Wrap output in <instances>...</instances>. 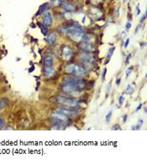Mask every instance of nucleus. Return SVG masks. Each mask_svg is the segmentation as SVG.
<instances>
[{
  "label": "nucleus",
  "mask_w": 147,
  "mask_h": 164,
  "mask_svg": "<svg viewBox=\"0 0 147 164\" xmlns=\"http://www.w3.org/2000/svg\"><path fill=\"white\" fill-rule=\"evenodd\" d=\"M9 104V100L7 99H0V110L4 109Z\"/></svg>",
  "instance_id": "a211bd4d"
},
{
  "label": "nucleus",
  "mask_w": 147,
  "mask_h": 164,
  "mask_svg": "<svg viewBox=\"0 0 147 164\" xmlns=\"http://www.w3.org/2000/svg\"><path fill=\"white\" fill-rule=\"evenodd\" d=\"M78 57H79V59L82 61V62L84 63L86 66L91 65L93 62V61H94L92 55L90 52H85V51L84 52H81L78 55Z\"/></svg>",
  "instance_id": "423d86ee"
},
{
  "label": "nucleus",
  "mask_w": 147,
  "mask_h": 164,
  "mask_svg": "<svg viewBox=\"0 0 147 164\" xmlns=\"http://www.w3.org/2000/svg\"><path fill=\"white\" fill-rule=\"evenodd\" d=\"M141 107H142V105H139V106H138V108L136 109V111H138V110H140Z\"/></svg>",
  "instance_id": "58836bf2"
},
{
  "label": "nucleus",
  "mask_w": 147,
  "mask_h": 164,
  "mask_svg": "<svg viewBox=\"0 0 147 164\" xmlns=\"http://www.w3.org/2000/svg\"><path fill=\"white\" fill-rule=\"evenodd\" d=\"M76 107H73V109L72 108H67V107H64V108H60L57 109V112L59 113H61L67 116H74L76 115H77V111L76 109H74Z\"/></svg>",
  "instance_id": "6e6552de"
},
{
  "label": "nucleus",
  "mask_w": 147,
  "mask_h": 164,
  "mask_svg": "<svg viewBox=\"0 0 147 164\" xmlns=\"http://www.w3.org/2000/svg\"><path fill=\"white\" fill-rule=\"evenodd\" d=\"M62 56L65 60H70L73 57V50L70 46H64L62 49Z\"/></svg>",
  "instance_id": "1a4fd4ad"
},
{
  "label": "nucleus",
  "mask_w": 147,
  "mask_h": 164,
  "mask_svg": "<svg viewBox=\"0 0 147 164\" xmlns=\"http://www.w3.org/2000/svg\"><path fill=\"white\" fill-rule=\"evenodd\" d=\"M52 17L50 13H45V15L43 16V25H44L45 28L47 27H50L51 25H52Z\"/></svg>",
  "instance_id": "9b49d317"
},
{
  "label": "nucleus",
  "mask_w": 147,
  "mask_h": 164,
  "mask_svg": "<svg viewBox=\"0 0 147 164\" xmlns=\"http://www.w3.org/2000/svg\"><path fill=\"white\" fill-rule=\"evenodd\" d=\"M74 77H82L86 75V70L84 67H82V66L80 65H76V64H74L73 67V70L71 72V73Z\"/></svg>",
  "instance_id": "0eeeda50"
},
{
  "label": "nucleus",
  "mask_w": 147,
  "mask_h": 164,
  "mask_svg": "<svg viewBox=\"0 0 147 164\" xmlns=\"http://www.w3.org/2000/svg\"><path fill=\"white\" fill-rule=\"evenodd\" d=\"M125 37H126V33H125V32H123V33H122V40H124Z\"/></svg>",
  "instance_id": "c9c22d12"
},
{
  "label": "nucleus",
  "mask_w": 147,
  "mask_h": 164,
  "mask_svg": "<svg viewBox=\"0 0 147 164\" xmlns=\"http://www.w3.org/2000/svg\"><path fill=\"white\" fill-rule=\"evenodd\" d=\"M130 28H131V24L129 22V23L126 24V29H127V30H130Z\"/></svg>",
  "instance_id": "2f4dec72"
},
{
  "label": "nucleus",
  "mask_w": 147,
  "mask_h": 164,
  "mask_svg": "<svg viewBox=\"0 0 147 164\" xmlns=\"http://www.w3.org/2000/svg\"><path fill=\"white\" fill-rule=\"evenodd\" d=\"M7 130H14V128H13V127H11V126H9V127H8V128H7Z\"/></svg>",
  "instance_id": "ea45409f"
},
{
  "label": "nucleus",
  "mask_w": 147,
  "mask_h": 164,
  "mask_svg": "<svg viewBox=\"0 0 147 164\" xmlns=\"http://www.w3.org/2000/svg\"><path fill=\"white\" fill-rule=\"evenodd\" d=\"M114 50H115V47H112V48H110V49H109L108 53V57H107V61H106V63L109 61V60H110V58H111V57H112V55H113V53H114Z\"/></svg>",
  "instance_id": "aec40b11"
},
{
  "label": "nucleus",
  "mask_w": 147,
  "mask_h": 164,
  "mask_svg": "<svg viewBox=\"0 0 147 164\" xmlns=\"http://www.w3.org/2000/svg\"><path fill=\"white\" fill-rule=\"evenodd\" d=\"M124 96H120L119 99H118V104L120 105H122L124 104Z\"/></svg>",
  "instance_id": "bb28decb"
},
{
  "label": "nucleus",
  "mask_w": 147,
  "mask_h": 164,
  "mask_svg": "<svg viewBox=\"0 0 147 164\" xmlns=\"http://www.w3.org/2000/svg\"><path fill=\"white\" fill-rule=\"evenodd\" d=\"M54 102L57 103L60 105H64L66 107H76L78 105V102L75 99H71V98H65V97H61L58 96L56 97L54 99Z\"/></svg>",
  "instance_id": "7ed1b4c3"
},
{
  "label": "nucleus",
  "mask_w": 147,
  "mask_h": 164,
  "mask_svg": "<svg viewBox=\"0 0 147 164\" xmlns=\"http://www.w3.org/2000/svg\"><path fill=\"white\" fill-rule=\"evenodd\" d=\"M140 14V9H139V7H137V8H136V16H138Z\"/></svg>",
  "instance_id": "f704fd0d"
},
{
  "label": "nucleus",
  "mask_w": 147,
  "mask_h": 164,
  "mask_svg": "<svg viewBox=\"0 0 147 164\" xmlns=\"http://www.w3.org/2000/svg\"><path fill=\"white\" fill-rule=\"evenodd\" d=\"M90 15H91V16H92V18H94V19H98V18L102 15V12H101V10H99L98 9L94 8V9H92L90 10Z\"/></svg>",
  "instance_id": "2eb2a0df"
},
{
  "label": "nucleus",
  "mask_w": 147,
  "mask_h": 164,
  "mask_svg": "<svg viewBox=\"0 0 147 164\" xmlns=\"http://www.w3.org/2000/svg\"><path fill=\"white\" fill-rule=\"evenodd\" d=\"M67 35L75 41H82L84 32L80 27H70L67 28Z\"/></svg>",
  "instance_id": "f257e3e1"
},
{
  "label": "nucleus",
  "mask_w": 147,
  "mask_h": 164,
  "mask_svg": "<svg viewBox=\"0 0 147 164\" xmlns=\"http://www.w3.org/2000/svg\"><path fill=\"white\" fill-rule=\"evenodd\" d=\"M64 3V0H51V3L54 6H60L61 4H62Z\"/></svg>",
  "instance_id": "412c9836"
},
{
  "label": "nucleus",
  "mask_w": 147,
  "mask_h": 164,
  "mask_svg": "<svg viewBox=\"0 0 147 164\" xmlns=\"http://www.w3.org/2000/svg\"><path fill=\"white\" fill-rule=\"evenodd\" d=\"M4 126V120L3 119H0V128H3Z\"/></svg>",
  "instance_id": "c756f323"
},
{
  "label": "nucleus",
  "mask_w": 147,
  "mask_h": 164,
  "mask_svg": "<svg viewBox=\"0 0 147 164\" xmlns=\"http://www.w3.org/2000/svg\"><path fill=\"white\" fill-rule=\"evenodd\" d=\"M51 118L54 119V121L57 122V124H67L69 122L70 119H68V116L61 114V113H59V112H57V113H53L51 115Z\"/></svg>",
  "instance_id": "20e7f679"
},
{
  "label": "nucleus",
  "mask_w": 147,
  "mask_h": 164,
  "mask_svg": "<svg viewBox=\"0 0 147 164\" xmlns=\"http://www.w3.org/2000/svg\"><path fill=\"white\" fill-rule=\"evenodd\" d=\"M133 93H134V89H133L130 85H129L128 88H127V89H126V93H127L128 95H131Z\"/></svg>",
  "instance_id": "5701e85b"
},
{
  "label": "nucleus",
  "mask_w": 147,
  "mask_h": 164,
  "mask_svg": "<svg viewBox=\"0 0 147 164\" xmlns=\"http://www.w3.org/2000/svg\"><path fill=\"white\" fill-rule=\"evenodd\" d=\"M131 72H132V68H131V67H130V68H129V69L126 71V77H128L130 75Z\"/></svg>",
  "instance_id": "cd10ccee"
},
{
  "label": "nucleus",
  "mask_w": 147,
  "mask_h": 164,
  "mask_svg": "<svg viewBox=\"0 0 147 164\" xmlns=\"http://www.w3.org/2000/svg\"><path fill=\"white\" fill-rule=\"evenodd\" d=\"M49 9H50V3H45L42 4V5L41 6V8H40V9H39V11H38V13H37V15H42L43 13H46V12H47V10H49Z\"/></svg>",
  "instance_id": "dca6fc26"
},
{
  "label": "nucleus",
  "mask_w": 147,
  "mask_h": 164,
  "mask_svg": "<svg viewBox=\"0 0 147 164\" xmlns=\"http://www.w3.org/2000/svg\"><path fill=\"white\" fill-rule=\"evenodd\" d=\"M111 85H112V82H110V83H109V84H108V86L107 92H106V97H108V94H109V92H110V90H111Z\"/></svg>",
  "instance_id": "a878e982"
},
{
  "label": "nucleus",
  "mask_w": 147,
  "mask_h": 164,
  "mask_svg": "<svg viewBox=\"0 0 147 164\" xmlns=\"http://www.w3.org/2000/svg\"><path fill=\"white\" fill-rule=\"evenodd\" d=\"M73 66H74L73 63H71V64H68L67 66H66V67H65V72H66L67 73L70 74L71 72H72V70H73Z\"/></svg>",
  "instance_id": "6ab92c4d"
},
{
  "label": "nucleus",
  "mask_w": 147,
  "mask_h": 164,
  "mask_svg": "<svg viewBox=\"0 0 147 164\" xmlns=\"http://www.w3.org/2000/svg\"><path fill=\"white\" fill-rule=\"evenodd\" d=\"M93 1H95V2H96V3H97V2H98V1H99V0H93Z\"/></svg>",
  "instance_id": "a19ab883"
},
{
  "label": "nucleus",
  "mask_w": 147,
  "mask_h": 164,
  "mask_svg": "<svg viewBox=\"0 0 147 164\" xmlns=\"http://www.w3.org/2000/svg\"><path fill=\"white\" fill-rule=\"evenodd\" d=\"M112 130H120V126L118 125H115L113 126Z\"/></svg>",
  "instance_id": "7c9ffc66"
},
{
  "label": "nucleus",
  "mask_w": 147,
  "mask_h": 164,
  "mask_svg": "<svg viewBox=\"0 0 147 164\" xmlns=\"http://www.w3.org/2000/svg\"><path fill=\"white\" fill-rule=\"evenodd\" d=\"M61 89H62V91L64 93H69V94H71L73 96H74V95L75 96H78L80 94V93H81V89H77V88H76L74 86H72L70 84H67V83H65L63 85Z\"/></svg>",
  "instance_id": "39448f33"
},
{
  "label": "nucleus",
  "mask_w": 147,
  "mask_h": 164,
  "mask_svg": "<svg viewBox=\"0 0 147 164\" xmlns=\"http://www.w3.org/2000/svg\"><path fill=\"white\" fill-rule=\"evenodd\" d=\"M44 74L46 77H51L55 74V69L52 67L45 66V67L44 68Z\"/></svg>",
  "instance_id": "ddd939ff"
},
{
  "label": "nucleus",
  "mask_w": 147,
  "mask_h": 164,
  "mask_svg": "<svg viewBox=\"0 0 147 164\" xmlns=\"http://www.w3.org/2000/svg\"><path fill=\"white\" fill-rule=\"evenodd\" d=\"M45 65L47 67H52L53 65V58L50 56H46L44 59Z\"/></svg>",
  "instance_id": "f3484780"
},
{
  "label": "nucleus",
  "mask_w": 147,
  "mask_h": 164,
  "mask_svg": "<svg viewBox=\"0 0 147 164\" xmlns=\"http://www.w3.org/2000/svg\"><path fill=\"white\" fill-rule=\"evenodd\" d=\"M63 81H64V83L70 84L79 89H82L86 86L85 81L82 79L81 77H67L64 78Z\"/></svg>",
  "instance_id": "f03ea898"
},
{
  "label": "nucleus",
  "mask_w": 147,
  "mask_h": 164,
  "mask_svg": "<svg viewBox=\"0 0 147 164\" xmlns=\"http://www.w3.org/2000/svg\"><path fill=\"white\" fill-rule=\"evenodd\" d=\"M57 41V35L54 32H51L50 34L47 35L46 38H45V41L48 45H53L56 43Z\"/></svg>",
  "instance_id": "f8f14e48"
},
{
  "label": "nucleus",
  "mask_w": 147,
  "mask_h": 164,
  "mask_svg": "<svg viewBox=\"0 0 147 164\" xmlns=\"http://www.w3.org/2000/svg\"><path fill=\"white\" fill-rule=\"evenodd\" d=\"M126 1H127V0H123V2H124V3H125Z\"/></svg>",
  "instance_id": "79ce46f5"
},
{
  "label": "nucleus",
  "mask_w": 147,
  "mask_h": 164,
  "mask_svg": "<svg viewBox=\"0 0 147 164\" xmlns=\"http://www.w3.org/2000/svg\"><path fill=\"white\" fill-rule=\"evenodd\" d=\"M112 110H109L108 112V114H107V115H106V121L108 123L109 121H110V119H111V117H112Z\"/></svg>",
  "instance_id": "b1692460"
},
{
  "label": "nucleus",
  "mask_w": 147,
  "mask_h": 164,
  "mask_svg": "<svg viewBox=\"0 0 147 164\" xmlns=\"http://www.w3.org/2000/svg\"><path fill=\"white\" fill-rule=\"evenodd\" d=\"M130 57H131V55L130 54H129V56L127 57V58H126V64H128L129 62H130Z\"/></svg>",
  "instance_id": "72a5a7b5"
},
{
  "label": "nucleus",
  "mask_w": 147,
  "mask_h": 164,
  "mask_svg": "<svg viewBox=\"0 0 147 164\" xmlns=\"http://www.w3.org/2000/svg\"><path fill=\"white\" fill-rule=\"evenodd\" d=\"M106 73H107V69L105 68V69L103 70V77H102V78H103V80H104V79H105V75H106Z\"/></svg>",
  "instance_id": "473e14b6"
},
{
  "label": "nucleus",
  "mask_w": 147,
  "mask_h": 164,
  "mask_svg": "<svg viewBox=\"0 0 147 164\" xmlns=\"http://www.w3.org/2000/svg\"><path fill=\"white\" fill-rule=\"evenodd\" d=\"M54 130H58V131H60V130H65V128H64V126L61 125V124H56L55 125H53V127H52Z\"/></svg>",
  "instance_id": "4be33fe9"
},
{
  "label": "nucleus",
  "mask_w": 147,
  "mask_h": 164,
  "mask_svg": "<svg viewBox=\"0 0 147 164\" xmlns=\"http://www.w3.org/2000/svg\"><path fill=\"white\" fill-rule=\"evenodd\" d=\"M129 44H130V39L128 38V39L125 41V43H124V48H125V49H127V47H128Z\"/></svg>",
  "instance_id": "c85d7f7f"
},
{
  "label": "nucleus",
  "mask_w": 147,
  "mask_h": 164,
  "mask_svg": "<svg viewBox=\"0 0 147 164\" xmlns=\"http://www.w3.org/2000/svg\"><path fill=\"white\" fill-rule=\"evenodd\" d=\"M80 48H81L83 51H85V52H92V51L95 50L94 46L92 45V44H90V43H88V42H85V41L81 42Z\"/></svg>",
  "instance_id": "9d476101"
},
{
  "label": "nucleus",
  "mask_w": 147,
  "mask_h": 164,
  "mask_svg": "<svg viewBox=\"0 0 147 164\" xmlns=\"http://www.w3.org/2000/svg\"><path fill=\"white\" fill-rule=\"evenodd\" d=\"M120 80H121L120 78H118L117 79V81H116V84H117V85H119V83H120Z\"/></svg>",
  "instance_id": "4c0bfd02"
},
{
  "label": "nucleus",
  "mask_w": 147,
  "mask_h": 164,
  "mask_svg": "<svg viewBox=\"0 0 147 164\" xmlns=\"http://www.w3.org/2000/svg\"><path fill=\"white\" fill-rule=\"evenodd\" d=\"M40 28L42 31V34L44 35H47V28H45V26H42V25H40Z\"/></svg>",
  "instance_id": "393cba45"
},
{
  "label": "nucleus",
  "mask_w": 147,
  "mask_h": 164,
  "mask_svg": "<svg viewBox=\"0 0 147 164\" xmlns=\"http://www.w3.org/2000/svg\"><path fill=\"white\" fill-rule=\"evenodd\" d=\"M63 9L67 11V12H73L75 10V6L73 3H69V2H65L62 5Z\"/></svg>",
  "instance_id": "4468645a"
},
{
  "label": "nucleus",
  "mask_w": 147,
  "mask_h": 164,
  "mask_svg": "<svg viewBox=\"0 0 147 164\" xmlns=\"http://www.w3.org/2000/svg\"><path fill=\"white\" fill-rule=\"evenodd\" d=\"M127 115H125L124 116V119H123V123H125V121H126V119H127Z\"/></svg>",
  "instance_id": "e433bc0d"
}]
</instances>
